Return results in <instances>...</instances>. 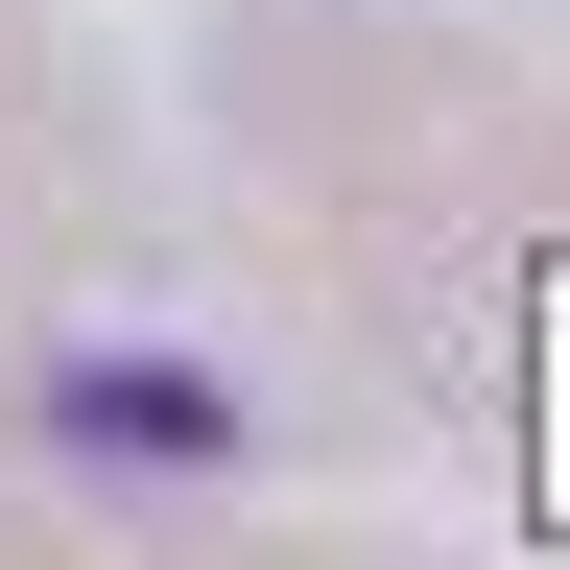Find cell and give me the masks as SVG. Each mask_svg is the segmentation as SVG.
<instances>
[{
  "mask_svg": "<svg viewBox=\"0 0 570 570\" xmlns=\"http://www.w3.org/2000/svg\"><path fill=\"white\" fill-rule=\"evenodd\" d=\"M48 428H71V452H167V475H190V452H238V404H214L190 356H71Z\"/></svg>",
  "mask_w": 570,
  "mask_h": 570,
  "instance_id": "cell-1",
  "label": "cell"
}]
</instances>
